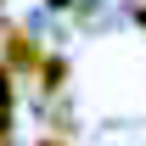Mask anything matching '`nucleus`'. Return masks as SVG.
Returning <instances> with one entry per match:
<instances>
[{"mask_svg":"<svg viewBox=\"0 0 146 146\" xmlns=\"http://www.w3.org/2000/svg\"><path fill=\"white\" fill-rule=\"evenodd\" d=\"M11 101V84H6V68H0V107Z\"/></svg>","mask_w":146,"mask_h":146,"instance_id":"obj_2","label":"nucleus"},{"mask_svg":"<svg viewBox=\"0 0 146 146\" xmlns=\"http://www.w3.org/2000/svg\"><path fill=\"white\" fill-rule=\"evenodd\" d=\"M39 146H62V141H39Z\"/></svg>","mask_w":146,"mask_h":146,"instance_id":"obj_3","label":"nucleus"},{"mask_svg":"<svg viewBox=\"0 0 146 146\" xmlns=\"http://www.w3.org/2000/svg\"><path fill=\"white\" fill-rule=\"evenodd\" d=\"M6 56H11V68H34V62H39L34 39L23 34V28H6Z\"/></svg>","mask_w":146,"mask_h":146,"instance_id":"obj_1","label":"nucleus"}]
</instances>
